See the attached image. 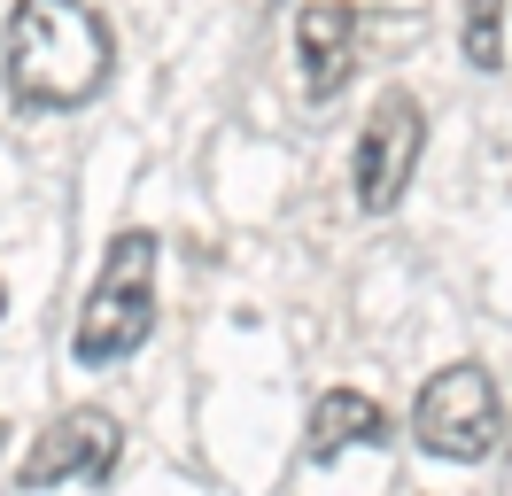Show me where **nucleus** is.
I'll return each mask as SVG.
<instances>
[{
    "label": "nucleus",
    "mask_w": 512,
    "mask_h": 496,
    "mask_svg": "<svg viewBox=\"0 0 512 496\" xmlns=\"http://www.w3.org/2000/svg\"><path fill=\"white\" fill-rule=\"evenodd\" d=\"M412 442L443 465H481L505 450V396H497V372L458 357V365L427 372L412 403Z\"/></svg>",
    "instance_id": "nucleus-3"
},
{
    "label": "nucleus",
    "mask_w": 512,
    "mask_h": 496,
    "mask_svg": "<svg viewBox=\"0 0 512 496\" xmlns=\"http://www.w3.org/2000/svg\"><path fill=\"white\" fill-rule=\"evenodd\" d=\"M396 442V419H388L381 396H365V388H326L311 403V427H303V458L311 465H334L342 450H381Z\"/></svg>",
    "instance_id": "nucleus-7"
},
{
    "label": "nucleus",
    "mask_w": 512,
    "mask_h": 496,
    "mask_svg": "<svg viewBox=\"0 0 512 496\" xmlns=\"http://www.w3.org/2000/svg\"><path fill=\"white\" fill-rule=\"evenodd\" d=\"M0 326H8V279H0Z\"/></svg>",
    "instance_id": "nucleus-9"
},
{
    "label": "nucleus",
    "mask_w": 512,
    "mask_h": 496,
    "mask_svg": "<svg viewBox=\"0 0 512 496\" xmlns=\"http://www.w3.org/2000/svg\"><path fill=\"white\" fill-rule=\"evenodd\" d=\"M156 334V233L148 225H125L109 256H101L94 287H86V310L70 326V357L86 372L125 365L140 341Z\"/></svg>",
    "instance_id": "nucleus-2"
},
{
    "label": "nucleus",
    "mask_w": 512,
    "mask_h": 496,
    "mask_svg": "<svg viewBox=\"0 0 512 496\" xmlns=\"http://www.w3.org/2000/svg\"><path fill=\"white\" fill-rule=\"evenodd\" d=\"M109 16L94 0H16L0 39V78L24 109H78L109 86Z\"/></svg>",
    "instance_id": "nucleus-1"
},
{
    "label": "nucleus",
    "mask_w": 512,
    "mask_h": 496,
    "mask_svg": "<svg viewBox=\"0 0 512 496\" xmlns=\"http://www.w3.org/2000/svg\"><path fill=\"white\" fill-rule=\"evenodd\" d=\"M458 55L474 70H505V0H466L458 16Z\"/></svg>",
    "instance_id": "nucleus-8"
},
{
    "label": "nucleus",
    "mask_w": 512,
    "mask_h": 496,
    "mask_svg": "<svg viewBox=\"0 0 512 496\" xmlns=\"http://www.w3.org/2000/svg\"><path fill=\"white\" fill-rule=\"evenodd\" d=\"M117 458H125L117 411L70 403V411H55V419L32 434V450H24V465H16V489L39 496V489H63V481H109Z\"/></svg>",
    "instance_id": "nucleus-5"
},
{
    "label": "nucleus",
    "mask_w": 512,
    "mask_h": 496,
    "mask_svg": "<svg viewBox=\"0 0 512 496\" xmlns=\"http://www.w3.org/2000/svg\"><path fill=\"white\" fill-rule=\"evenodd\" d=\"M295 62H303V93L334 101L357 70V8L350 0H303L295 16Z\"/></svg>",
    "instance_id": "nucleus-6"
},
{
    "label": "nucleus",
    "mask_w": 512,
    "mask_h": 496,
    "mask_svg": "<svg viewBox=\"0 0 512 496\" xmlns=\"http://www.w3.org/2000/svg\"><path fill=\"white\" fill-rule=\"evenodd\" d=\"M419 155H427V109H419V93L388 86L365 124H357V148H350V186H357V210L365 217H388L404 202V186H412Z\"/></svg>",
    "instance_id": "nucleus-4"
}]
</instances>
